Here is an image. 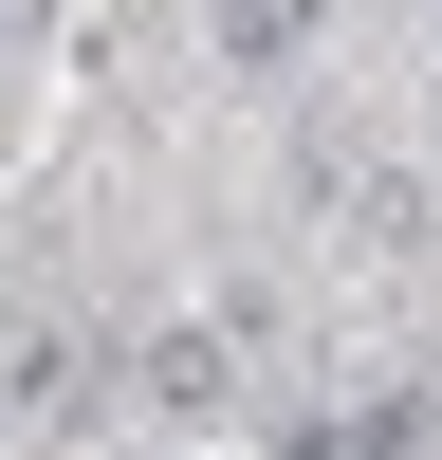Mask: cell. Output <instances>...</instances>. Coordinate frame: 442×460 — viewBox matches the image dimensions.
I'll use <instances>...</instances> for the list:
<instances>
[{
    "label": "cell",
    "mask_w": 442,
    "mask_h": 460,
    "mask_svg": "<svg viewBox=\"0 0 442 460\" xmlns=\"http://www.w3.org/2000/svg\"><path fill=\"white\" fill-rule=\"evenodd\" d=\"M424 240H442L424 166H387V147H332V166H314V258H332V277H405Z\"/></svg>",
    "instance_id": "6da1fadb"
},
{
    "label": "cell",
    "mask_w": 442,
    "mask_h": 460,
    "mask_svg": "<svg viewBox=\"0 0 442 460\" xmlns=\"http://www.w3.org/2000/svg\"><path fill=\"white\" fill-rule=\"evenodd\" d=\"M0 424L19 442H110L129 424V350H110V332H19V350H0Z\"/></svg>",
    "instance_id": "7a4b0ae2"
},
{
    "label": "cell",
    "mask_w": 442,
    "mask_h": 460,
    "mask_svg": "<svg viewBox=\"0 0 442 460\" xmlns=\"http://www.w3.org/2000/svg\"><path fill=\"white\" fill-rule=\"evenodd\" d=\"M240 332H221V314H166V332H129V424H166V442H221V424H240Z\"/></svg>",
    "instance_id": "3957f363"
},
{
    "label": "cell",
    "mask_w": 442,
    "mask_h": 460,
    "mask_svg": "<svg viewBox=\"0 0 442 460\" xmlns=\"http://www.w3.org/2000/svg\"><path fill=\"white\" fill-rule=\"evenodd\" d=\"M221 74H295V56H314V0H221Z\"/></svg>",
    "instance_id": "277c9868"
},
{
    "label": "cell",
    "mask_w": 442,
    "mask_h": 460,
    "mask_svg": "<svg viewBox=\"0 0 442 460\" xmlns=\"http://www.w3.org/2000/svg\"><path fill=\"white\" fill-rule=\"evenodd\" d=\"M424 442V387H405V368H368L350 405H332V460H405Z\"/></svg>",
    "instance_id": "5b68a950"
}]
</instances>
